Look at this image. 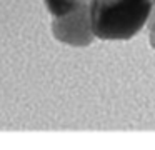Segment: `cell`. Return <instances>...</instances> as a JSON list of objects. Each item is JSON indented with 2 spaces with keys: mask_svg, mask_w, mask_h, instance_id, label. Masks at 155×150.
<instances>
[{
  "mask_svg": "<svg viewBox=\"0 0 155 150\" xmlns=\"http://www.w3.org/2000/svg\"><path fill=\"white\" fill-rule=\"evenodd\" d=\"M150 8L152 0H90V32L102 40H127L142 28Z\"/></svg>",
  "mask_w": 155,
  "mask_h": 150,
  "instance_id": "1",
  "label": "cell"
},
{
  "mask_svg": "<svg viewBox=\"0 0 155 150\" xmlns=\"http://www.w3.org/2000/svg\"><path fill=\"white\" fill-rule=\"evenodd\" d=\"M52 15V32L55 38L68 45L90 43L92 32L88 22L90 0H44Z\"/></svg>",
  "mask_w": 155,
  "mask_h": 150,
  "instance_id": "2",
  "label": "cell"
}]
</instances>
